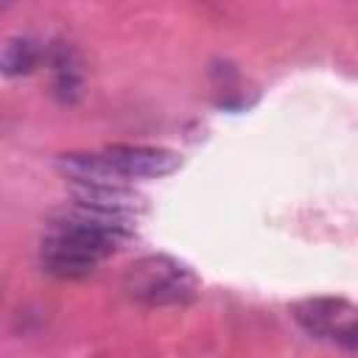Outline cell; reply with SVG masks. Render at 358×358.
Masks as SVG:
<instances>
[{"label": "cell", "instance_id": "3957f363", "mask_svg": "<svg viewBox=\"0 0 358 358\" xmlns=\"http://www.w3.org/2000/svg\"><path fill=\"white\" fill-rule=\"evenodd\" d=\"M294 322L313 338L352 350L358 344V310L341 296H310L291 308Z\"/></svg>", "mask_w": 358, "mask_h": 358}, {"label": "cell", "instance_id": "277c9868", "mask_svg": "<svg viewBox=\"0 0 358 358\" xmlns=\"http://www.w3.org/2000/svg\"><path fill=\"white\" fill-rule=\"evenodd\" d=\"M98 154L117 185L129 179H159L182 168V157L162 145H109Z\"/></svg>", "mask_w": 358, "mask_h": 358}, {"label": "cell", "instance_id": "7a4b0ae2", "mask_svg": "<svg viewBox=\"0 0 358 358\" xmlns=\"http://www.w3.org/2000/svg\"><path fill=\"white\" fill-rule=\"evenodd\" d=\"M199 277L190 266L168 255H148L131 263L123 274V291L129 299L145 308L187 305L199 294Z\"/></svg>", "mask_w": 358, "mask_h": 358}, {"label": "cell", "instance_id": "8992f818", "mask_svg": "<svg viewBox=\"0 0 358 358\" xmlns=\"http://www.w3.org/2000/svg\"><path fill=\"white\" fill-rule=\"evenodd\" d=\"M53 64V87H56V95L62 101H76L81 95V87H84V73H81V62L78 56L70 50V48H59L50 59Z\"/></svg>", "mask_w": 358, "mask_h": 358}, {"label": "cell", "instance_id": "52a82bcc", "mask_svg": "<svg viewBox=\"0 0 358 358\" xmlns=\"http://www.w3.org/2000/svg\"><path fill=\"white\" fill-rule=\"evenodd\" d=\"M39 62V45L31 36H11L0 45V73L3 76H28Z\"/></svg>", "mask_w": 358, "mask_h": 358}, {"label": "cell", "instance_id": "5b68a950", "mask_svg": "<svg viewBox=\"0 0 358 358\" xmlns=\"http://www.w3.org/2000/svg\"><path fill=\"white\" fill-rule=\"evenodd\" d=\"M73 199L76 207L106 215V218H120L129 221L143 210V199L129 190L126 185H103V182H73Z\"/></svg>", "mask_w": 358, "mask_h": 358}, {"label": "cell", "instance_id": "6da1fadb", "mask_svg": "<svg viewBox=\"0 0 358 358\" xmlns=\"http://www.w3.org/2000/svg\"><path fill=\"white\" fill-rule=\"evenodd\" d=\"M129 238V227L120 218H106L90 210L64 213L56 218L39 249L42 268L59 280H78L98 268Z\"/></svg>", "mask_w": 358, "mask_h": 358}]
</instances>
